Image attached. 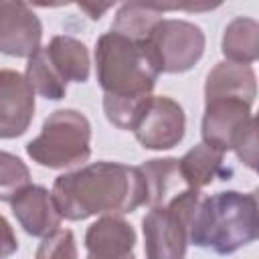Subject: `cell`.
<instances>
[{
  "label": "cell",
  "instance_id": "1",
  "mask_svg": "<svg viewBox=\"0 0 259 259\" xmlns=\"http://www.w3.org/2000/svg\"><path fill=\"white\" fill-rule=\"evenodd\" d=\"M95 73L103 89V113L117 130L132 132L158 81V65L146 40L105 32L95 42Z\"/></svg>",
  "mask_w": 259,
  "mask_h": 259
},
{
  "label": "cell",
  "instance_id": "2",
  "mask_svg": "<svg viewBox=\"0 0 259 259\" xmlns=\"http://www.w3.org/2000/svg\"><path fill=\"white\" fill-rule=\"evenodd\" d=\"M51 194L67 221L123 217L146 204V184L140 168L105 160L57 176Z\"/></svg>",
  "mask_w": 259,
  "mask_h": 259
},
{
  "label": "cell",
  "instance_id": "3",
  "mask_svg": "<svg viewBox=\"0 0 259 259\" xmlns=\"http://www.w3.org/2000/svg\"><path fill=\"white\" fill-rule=\"evenodd\" d=\"M257 212L255 192L221 190L210 196L202 194L190 223L188 243L217 255H231L257 241Z\"/></svg>",
  "mask_w": 259,
  "mask_h": 259
},
{
  "label": "cell",
  "instance_id": "4",
  "mask_svg": "<svg viewBox=\"0 0 259 259\" xmlns=\"http://www.w3.org/2000/svg\"><path fill=\"white\" fill-rule=\"evenodd\" d=\"M32 162L49 170H67L83 166L91 156V123L71 107L53 111L40 127V134L26 144Z\"/></svg>",
  "mask_w": 259,
  "mask_h": 259
},
{
  "label": "cell",
  "instance_id": "5",
  "mask_svg": "<svg viewBox=\"0 0 259 259\" xmlns=\"http://www.w3.org/2000/svg\"><path fill=\"white\" fill-rule=\"evenodd\" d=\"M202 198L200 190L188 188L174 200L152 206L142 219L146 259H184L188 231L194 210Z\"/></svg>",
  "mask_w": 259,
  "mask_h": 259
},
{
  "label": "cell",
  "instance_id": "6",
  "mask_svg": "<svg viewBox=\"0 0 259 259\" xmlns=\"http://www.w3.org/2000/svg\"><path fill=\"white\" fill-rule=\"evenodd\" d=\"M148 47L160 73H186L204 55L206 36L194 22L182 18H162L148 36Z\"/></svg>",
  "mask_w": 259,
  "mask_h": 259
},
{
  "label": "cell",
  "instance_id": "7",
  "mask_svg": "<svg viewBox=\"0 0 259 259\" xmlns=\"http://www.w3.org/2000/svg\"><path fill=\"white\" fill-rule=\"evenodd\" d=\"M132 132L146 150H172L182 142L186 132L184 109L168 95H150Z\"/></svg>",
  "mask_w": 259,
  "mask_h": 259
},
{
  "label": "cell",
  "instance_id": "8",
  "mask_svg": "<svg viewBox=\"0 0 259 259\" xmlns=\"http://www.w3.org/2000/svg\"><path fill=\"white\" fill-rule=\"evenodd\" d=\"M249 103L239 99H212L204 101V115L200 123L202 144L212 146L227 154L233 150L245 127L255 119Z\"/></svg>",
  "mask_w": 259,
  "mask_h": 259
},
{
  "label": "cell",
  "instance_id": "9",
  "mask_svg": "<svg viewBox=\"0 0 259 259\" xmlns=\"http://www.w3.org/2000/svg\"><path fill=\"white\" fill-rule=\"evenodd\" d=\"M34 95L22 73L0 69V140H14L26 134L36 109Z\"/></svg>",
  "mask_w": 259,
  "mask_h": 259
},
{
  "label": "cell",
  "instance_id": "10",
  "mask_svg": "<svg viewBox=\"0 0 259 259\" xmlns=\"http://www.w3.org/2000/svg\"><path fill=\"white\" fill-rule=\"evenodd\" d=\"M42 24L24 2L0 0V53L8 57H32L40 49Z\"/></svg>",
  "mask_w": 259,
  "mask_h": 259
},
{
  "label": "cell",
  "instance_id": "11",
  "mask_svg": "<svg viewBox=\"0 0 259 259\" xmlns=\"http://www.w3.org/2000/svg\"><path fill=\"white\" fill-rule=\"evenodd\" d=\"M10 208L22 231L40 239L55 233L63 221L51 190L38 184H30L20 194H16V198L10 202Z\"/></svg>",
  "mask_w": 259,
  "mask_h": 259
},
{
  "label": "cell",
  "instance_id": "12",
  "mask_svg": "<svg viewBox=\"0 0 259 259\" xmlns=\"http://www.w3.org/2000/svg\"><path fill=\"white\" fill-rule=\"evenodd\" d=\"M255 97H257V75L249 65L221 61L206 75L204 101L239 99L253 105Z\"/></svg>",
  "mask_w": 259,
  "mask_h": 259
},
{
  "label": "cell",
  "instance_id": "13",
  "mask_svg": "<svg viewBox=\"0 0 259 259\" xmlns=\"http://www.w3.org/2000/svg\"><path fill=\"white\" fill-rule=\"evenodd\" d=\"M40 51L63 83H87L91 59L85 42L69 34H57L47 47H40Z\"/></svg>",
  "mask_w": 259,
  "mask_h": 259
},
{
  "label": "cell",
  "instance_id": "14",
  "mask_svg": "<svg viewBox=\"0 0 259 259\" xmlns=\"http://www.w3.org/2000/svg\"><path fill=\"white\" fill-rule=\"evenodd\" d=\"M136 247V231L121 217H99L85 233L87 255L93 257H123Z\"/></svg>",
  "mask_w": 259,
  "mask_h": 259
},
{
  "label": "cell",
  "instance_id": "15",
  "mask_svg": "<svg viewBox=\"0 0 259 259\" xmlns=\"http://www.w3.org/2000/svg\"><path fill=\"white\" fill-rule=\"evenodd\" d=\"M138 168L144 176L146 204L150 208L166 204L188 190V184L184 182L178 166V158H154L146 160Z\"/></svg>",
  "mask_w": 259,
  "mask_h": 259
},
{
  "label": "cell",
  "instance_id": "16",
  "mask_svg": "<svg viewBox=\"0 0 259 259\" xmlns=\"http://www.w3.org/2000/svg\"><path fill=\"white\" fill-rule=\"evenodd\" d=\"M178 166L184 182L194 190H202L204 186L212 184L214 178L227 180V176L231 174L229 168L225 170V154L202 142L190 148L182 158H178Z\"/></svg>",
  "mask_w": 259,
  "mask_h": 259
},
{
  "label": "cell",
  "instance_id": "17",
  "mask_svg": "<svg viewBox=\"0 0 259 259\" xmlns=\"http://www.w3.org/2000/svg\"><path fill=\"white\" fill-rule=\"evenodd\" d=\"M221 51L225 61L251 67L259 57V22L249 16L233 18L225 26Z\"/></svg>",
  "mask_w": 259,
  "mask_h": 259
},
{
  "label": "cell",
  "instance_id": "18",
  "mask_svg": "<svg viewBox=\"0 0 259 259\" xmlns=\"http://www.w3.org/2000/svg\"><path fill=\"white\" fill-rule=\"evenodd\" d=\"M164 8L162 4H146V2H125L117 8L111 32L121 34L130 40H148L154 26L162 20Z\"/></svg>",
  "mask_w": 259,
  "mask_h": 259
},
{
  "label": "cell",
  "instance_id": "19",
  "mask_svg": "<svg viewBox=\"0 0 259 259\" xmlns=\"http://www.w3.org/2000/svg\"><path fill=\"white\" fill-rule=\"evenodd\" d=\"M24 77H26L28 85L32 87V91L49 101H59L67 95V83H63L59 79V75L51 69V65L47 63L40 49L32 57H28Z\"/></svg>",
  "mask_w": 259,
  "mask_h": 259
},
{
  "label": "cell",
  "instance_id": "20",
  "mask_svg": "<svg viewBox=\"0 0 259 259\" xmlns=\"http://www.w3.org/2000/svg\"><path fill=\"white\" fill-rule=\"evenodd\" d=\"M26 186H30L28 166L18 156L0 150V202H12Z\"/></svg>",
  "mask_w": 259,
  "mask_h": 259
},
{
  "label": "cell",
  "instance_id": "21",
  "mask_svg": "<svg viewBox=\"0 0 259 259\" xmlns=\"http://www.w3.org/2000/svg\"><path fill=\"white\" fill-rule=\"evenodd\" d=\"M34 259H79L73 231L57 229L55 233L42 237L36 247Z\"/></svg>",
  "mask_w": 259,
  "mask_h": 259
},
{
  "label": "cell",
  "instance_id": "22",
  "mask_svg": "<svg viewBox=\"0 0 259 259\" xmlns=\"http://www.w3.org/2000/svg\"><path fill=\"white\" fill-rule=\"evenodd\" d=\"M233 152L249 170H257V119H253L245 127V132L233 146Z\"/></svg>",
  "mask_w": 259,
  "mask_h": 259
},
{
  "label": "cell",
  "instance_id": "23",
  "mask_svg": "<svg viewBox=\"0 0 259 259\" xmlns=\"http://www.w3.org/2000/svg\"><path fill=\"white\" fill-rule=\"evenodd\" d=\"M16 251H18V239L10 223L0 214V259H8Z\"/></svg>",
  "mask_w": 259,
  "mask_h": 259
},
{
  "label": "cell",
  "instance_id": "24",
  "mask_svg": "<svg viewBox=\"0 0 259 259\" xmlns=\"http://www.w3.org/2000/svg\"><path fill=\"white\" fill-rule=\"evenodd\" d=\"M113 4H79V8L83 10V12H87L89 14V18L91 20H99L101 18V14L105 12V10H109Z\"/></svg>",
  "mask_w": 259,
  "mask_h": 259
},
{
  "label": "cell",
  "instance_id": "25",
  "mask_svg": "<svg viewBox=\"0 0 259 259\" xmlns=\"http://www.w3.org/2000/svg\"><path fill=\"white\" fill-rule=\"evenodd\" d=\"M164 10H180V6H162ZM184 10H208L212 6H182Z\"/></svg>",
  "mask_w": 259,
  "mask_h": 259
},
{
  "label": "cell",
  "instance_id": "26",
  "mask_svg": "<svg viewBox=\"0 0 259 259\" xmlns=\"http://www.w3.org/2000/svg\"><path fill=\"white\" fill-rule=\"evenodd\" d=\"M87 259H136V257L132 253V255H123V257H93V255H87Z\"/></svg>",
  "mask_w": 259,
  "mask_h": 259
}]
</instances>
